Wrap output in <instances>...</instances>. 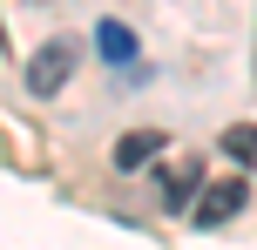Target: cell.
Instances as JSON below:
<instances>
[{"label": "cell", "mask_w": 257, "mask_h": 250, "mask_svg": "<svg viewBox=\"0 0 257 250\" xmlns=\"http://www.w3.org/2000/svg\"><path fill=\"white\" fill-rule=\"evenodd\" d=\"M75 61H81V48H75V41H48V48L27 61V88H34V95H54L68 75H75Z\"/></svg>", "instance_id": "obj_1"}, {"label": "cell", "mask_w": 257, "mask_h": 250, "mask_svg": "<svg viewBox=\"0 0 257 250\" xmlns=\"http://www.w3.org/2000/svg\"><path fill=\"white\" fill-rule=\"evenodd\" d=\"M190 210H196V223H223V216L244 210V183H237V176H230V183H210L203 196L190 203Z\"/></svg>", "instance_id": "obj_2"}, {"label": "cell", "mask_w": 257, "mask_h": 250, "mask_svg": "<svg viewBox=\"0 0 257 250\" xmlns=\"http://www.w3.org/2000/svg\"><path fill=\"white\" fill-rule=\"evenodd\" d=\"M163 189H169V203H196V189H203V156H176L169 162V176H163Z\"/></svg>", "instance_id": "obj_3"}, {"label": "cell", "mask_w": 257, "mask_h": 250, "mask_svg": "<svg viewBox=\"0 0 257 250\" xmlns=\"http://www.w3.org/2000/svg\"><path fill=\"white\" fill-rule=\"evenodd\" d=\"M156 149H163V135H142V129H136V135H122V142H115V169H142Z\"/></svg>", "instance_id": "obj_4"}, {"label": "cell", "mask_w": 257, "mask_h": 250, "mask_svg": "<svg viewBox=\"0 0 257 250\" xmlns=\"http://www.w3.org/2000/svg\"><path fill=\"white\" fill-rule=\"evenodd\" d=\"M95 48H102L108 61H128V54H136V34H128L122 21H102V27H95Z\"/></svg>", "instance_id": "obj_5"}, {"label": "cell", "mask_w": 257, "mask_h": 250, "mask_svg": "<svg viewBox=\"0 0 257 250\" xmlns=\"http://www.w3.org/2000/svg\"><path fill=\"white\" fill-rule=\"evenodd\" d=\"M223 149H230L237 162H250V156H257V129H250V122H237V129H223Z\"/></svg>", "instance_id": "obj_6"}]
</instances>
